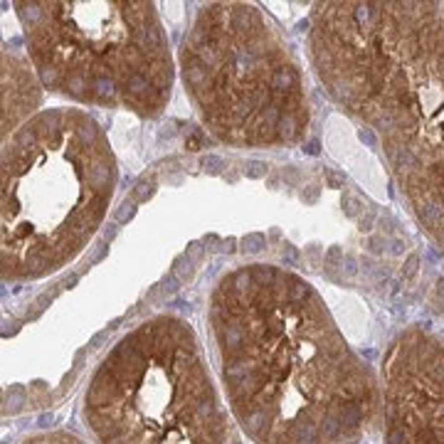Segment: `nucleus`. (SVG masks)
I'll return each mask as SVG.
<instances>
[{
  "instance_id": "f03ea898",
  "label": "nucleus",
  "mask_w": 444,
  "mask_h": 444,
  "mask_svg": "<svg viewBox=\"0 0 444 444\" xmlns=\"http://www.w3.org/2000/svg\"><path fill=\"white\" fill-rule=\"evenodd\" d=\"M306 124V114H294V111H284L279 124H276V141H296L301 136V128Z\"/></svg>"
},
{
  "instance_id": "4be33fe9",
  "label": "nucleus",
  "mask_w": 444,
  "mask_h": 444,
  "mask_svg": "<svg viewBox=\"0 0 444 444\" xmlns=\"http://www.w3.org/2000/svg\"><path fill=\"white\" fill-rule=\"evenodd\" d=\"M237 245H240V242H237L235 237H227V240L222 242V252H225V254H232L235 250H237Z\"/></svg>"
},
{
  "instance_id": "ddd939ff",
  "label": "nucleus",
  "mask_w": 444,
  "mask_h": 444,
  "mask_svg": "<svg viewBox=\"0 0 444 444\" xmlns=\"http://www.w3.org/2000/svg\"><path fill=\"white\" fill-rule=\"evenodd\" d=\"M178 286H180V281L171 274V276H166V279L161 281V294H163V296H173V294L178 291Z\"/></svg>"
},
{
  "instance_id": "412c9836",
  "label": "nucleus",
  "mask_w": 444,
  "mask_h": 444,
  "mask_svg": "<svg viewBox=\"0 0 444 444\" xmlns=\"http://www.w3.org/2000/svg\"><path fill=\"white\" fill-rule=\"evenodd\" d=\"M387 245H390V247H387L390 254H400L405 250V242H402V240H390V237H387Z\"/></svg>"
},
{
  "instance_id": "4468645a",
  "label": "nucleus",
  "mask_w": 444,
  "mask_h": 444,
  "mask_svg": "<svg viewBox=\"0 0 444 444\" xmlns=\"http://www.w3.org/2000/svg\"><path fill=\"white\" fill-rule=\"evenodd\" d=\"M417 266H420V254H410L407 257V262H405V266H402V276H415L417 274Z\"/></svg>"
},
{
  "instance_id": "a211bd4d",
  "label": "nucleus",
  "mask_w": 444,
  "mask_h": 444,
  "mask_svg": "<svg viewBox=\"0 0 444 444\" xmlns=\"http://www.w3.org/2000/svg\"><path fill=\"white\" fill-rule=\"evenodd\" d=\"M341 269H343V274H346L348 279H353V276L358 274V266H355V259H353V257H343Z\"/></svg>"
},
{
  "instance_id": "f257e3e1",
  "label": "nucleus",
  "mask_w": 444,
  "mask_h": 444,
  "mask_svg": "<svg viewBox=\"0 0 444 444\" xmlns=\"http://www.w3.org/2000/svg\"><path fill=\"white\" fill-rule=\"evenodd\" d=\"M87 183L89 188H94V192H106L111 195V158H106V153H101L96 158V163L89 168L87 173Z\"/></svg>"
},
{
  "instance_id": "393cba45",
  "label": "nucleus",
  "mask_w": 444,
  "mask_h": 444,
  "mask_svg": "<svg viewBox=\"0 0 444 444\" xmlns=\"http://www.w3.org/2000/svg\"><path fill=\"white\" fill-rule=\"evenodd\" d=\"M373 222H375V212H368V215L360 220V230H370V227H373Z\"/></svg>"
},
{
  "instance_id": "bb28decb",
  "label": "nucleus",
  "mask_w": 444,
  "mask_h": 444,
  "mask_svg": "<svg viewBox=\"0 0 444 444\" xmlns=\"http://www.w3.org/2000/svg\"><path fill=\"white\" fill-rule=\"evenodd\" d=\"M304 151H306L309 156H318V151H321V148H318V141H309Z\"/></svg>"
},
{
  "instance_id": "6e6552de",
  "label": "nucleus",
  "mask_w": 444,
  "mask_h": 444,
  "mask_svg": "<svg viewBox=\"0 0 444 444\" xmlns=\"http://www.w3.org/2000/svg\"><path fill=\"white\" fill-rule=\"evenodd\" d=\"M153 192H156V180L143 178V180H138L136 188H133V200H136V202H146Z\"/></svg>"
},
{
  "instance_id": "2eb2a0df",
  "label": "nucleus",
  "mask_w": 444,
  "mask_h": 444,
  "mask_svg": "<svg viewBox=\"0 0 444 444\" xmlns=\"http://www.w3.org/2000/svg\"><path fill=\"white\" fill-rule=\"evenodd\" d=\"M323 176H326V180H328L331 188H343V185H346V176H341V173H336V171H331V168H326Z\"/></svg>"
},
{
  "instance_id": "20e7f679",
  "label": "nucleus",
  "mask_w": 444,
  "mask_h": 444,
  "mask_svg": "<svg viewBox=\"0 0 444 444\" xmlns=\"http://www.w3.org/2000/svg\"><path fill=\"white\" fill-rule=\"evenodd\" d=\"M250 271H252V281L257 289H271L274 281H276V276H279V271L274 266H264V264H257Z\"/></svg>"
},
{
  "instance_id": "9b49d317",
  "label": "nucleus",
  "mask_w": 444,
  "mask_h": 444,
  "mask_svg": "<svg viewBox=\"0 0 444 444\" xmlns=\"http://www.w3.org/2000/svg\"><path fill=\"white\" fill-rule=\"evenodd\" d=\"M136 200H124L121 205H119V210H116V222H128L133 215H136Z\"/></svg>"
},
{
  "instance_id": "b1692460",
  "label": "nucleus",
  "mask_w": 444,
  "mask_h": 444,
  "mask_svg": "<svg viewBox=\"0 0 444 444\" xmlns=\"http://www.w3.org/2000/svg\"><path fill=\"white\" fill-rule=\"evenodd\" d=\"M284 180L291 183V185H296V183H299V173H296L294 168H286V171H284Z\"/></svg>"
},
{
  "instance_id": "0eeeda50",
  "label": "nucleus",
  "mask_w": 444,
  "mask_h": 444,
  "mask_svg": "<svg viewBox=\"0 0 444 444\" xmlns=\"http://www.w3.org/2000/svg\"><path fill=\"white\" fill-rule=\"evenodd\" d=\"M240 247H242L245 254H257L266 247V237H264L262 232H250V235H245V237L240 240Z\"/></svg>"
},
{
  "instance_id": "1a4fd4ad",
  "label": "nucleus",
  "mask_w": 444,
  "mask_h": 444,
  "mask_svg": "<svg viewBox=\"0 0 444 444\" xmlns=\"http://www.w3.org/2000/svg\"><path fill=\"white\" fill-rule=\"evenodd\" d=\"M266 171H269V166H266L264 161H247V166H245V176H247V178H252V180H257V178H264V176H266Z\"/></svg>"
},
{
  "instance_id": "9d476101",
  "label": "nucleus",
  "mask_w": 444,
  "mask_h": 444,
  "mask_svg": "<svg viewBox=\"0 0 444 444\" xmlns=\"http://www.w3.org/2000/svg\"><path fill=\"white\" fill-rule=\"evenodd\" d=\"M360 210H363V202H360L353 192H346V195H343V212H346L348 217H355Z\"/></svg>"
},
{
  "instance_id": "5701e85b",
  "label": "nucleus",
  "mask_w": 444,
  "mask_h": 444,
  "mask_svg": "<svg viewBox=\"0 0 444 444\" xmlns=\"http://www.w3.org/2000/svg\"><path fill=\"white\" fill-rule=\"evenodd\" d=\"M116 232H119V227H116V225H109V227L101 232V240H104V242H111V240L116 237Z\"/></svg>"
},
{
  "instance_id": "423d86ee",
  "label": "nucleus",
  "mask_w": 444,
  "mask_h": 444,
  "mask_svg": "<svg viewBox=\"0 0 444 444\" xmlns=\"http://www.w3.org/2000/svg\"><path fill=\"white\" fill-rule=\"evenodd\" d=\"M311 299V289L309 284L299 281V279H289V289H286V304H301Z\"/></svg>"
},
{
  "instance_id": "f8f14e48",
  "label": "nucleus",
  "mask_w": 444,
  "mask_h": 444,
  "mask_svg": "<svg viewBox=\"0 0 444 444\" xmlns=\"http://www.w3.org/2000/svg\"><path fill=\"white\" fill-rule=\"evenodd\" d=\"M200 163H202V168H205L207 173H220V171L225 168V161H222L220 156H205Z\"/></svg>"
},
{
  "instance_id": "aec40b11",
  "label": "nucleus",
  "mask_w": 444,
  "mask_h": 444,
  "mask_svg": "<svg viewBox=\"0 0 444 444\" xmlns=\"http://www.w3.org/2000/svg\"><path fill=\"white\" fill-rule=\"evenodd\" d=\"M281 254H284V262H286V264H296V262H299V250H296L294 245H284Z\"/></svg>"
},
{
  "instance_id": "cd10ccee",
  "label": "nucleus",
  "mask_w": 444,
  "mask_h": 444,
  "mask_svg": "<svg viewBox=\"0 0 444 444\" xmlns=\"http://www.w3.org/2000/svg\"><path fill=\"white\" fill-rule=\"evenodd\" d=\"M217 242H220L217 235H207V237H205V245H217Z\"/></svg>"
},
{
  "instance_id": "7ed1b4c3",
  "label": "nucleus",
  "mask_w": 444,
  "mask_h": 444,
  "mask_svg": "<svg viewBox=\"0 0 444 444\" xmlns=\"http://www.w3.org/2000/svg\"><path fill=\"white\" fill-rule=\"evenodd\" d=\"M35 67H37V74H40V79H42L45 87L55 89V87H62L64 84V69L60 64L42 62V64H35Z\"/></svg>"
},
{
  "instance_id": "39448f33",
  "label": "nucleus",
  "mask_w": 444,
  "mask_h": 444,
  "mask_svg": "<svg viewBox=\"0 0 444 444\" xmlns=\"http://www.w3.org/2000/svg\"><path fill=\"white\" fill-rule=\"evenodd\" d=\"M171 274H173L180 284H190L192 276H195V264H192L185 254H180V257L173 259V269H171Z\"/></svg>"
},
{
  "instance_id": "c85d7f7f",
  "label": "nucleus",
  "mask_w": 444,
  "mask_h": 444,
  "mask_svg": "<svg viewBox=\"0 0 444 444\" xmlns=\"http://www.w3.org/2000/svg\"><path fill=\"white\" fill-rule=\"evenodd\" d=\"M276 183H279V176H271V178H269V188H274Z\"/></svg>"
},
{
  "instance_id": "f3484780",
  "label": "nucleus",
  "mask_w": 444,
  "mask_h": 444,
  "mask_svg": "<svg viewBox=\"0 0 444 444\" xmlns=\"http://www.w3.org/2000/svg\"><path fill=\"white\" fill-rule=\"evenodd\" d=\"M202 254H205V247H202L200 242H190V245H188V250H185V257L190 259L192 264H195V262H200V259H202Z\"/></svg>"
},
{
  "instance_id": "6ab92c4d",
  "label": "nucleus",
  "mask_w": 444,
  "mask_h": 444,
  "mask_svg": "<svg viewBox=\"0 0 444 444\" xmlns=\"http://www.w3.org/2000/svg\"><path fill=\"white\" fill-rule=\"evenodd\" d=\"M106 245H109V242H104V240H101V242L96 245V250L89 254V264H96V262H101V257L109 252V247H106Z\"/></svg>"
},
{
  "instance_id": "a878e982",
  "label": "nucleus",
  "mask_w": 444,
  "mask_h": 444,
  "mask_svg": "<svg viewBox=\"0 0 444 444\" xmlns=\"http://www.w3.org/2000/svg\"><path fill=\"white\" fill-rule=\"evenodd\" d=\"M316 197H318V190H304L301 192V200H304V202H316Z\"/></svg>"
},
{
  "instance_id": "dca6fc26",
  "label": "nucleus",
  "mask_w": 444,
  "mask_h": 444,
  "mask_svg": "<svg viewBox=\"0 0 444 444\" xmlns=\"http://www.w3.org/2000/svg\"><path fill=\"white\" fill-rule=\"evenodd\" d=\"M385 247H387V237H382V235H373V237L368 240V250L373 254L385 252Z\"/></svg>"
}]
</instances>
